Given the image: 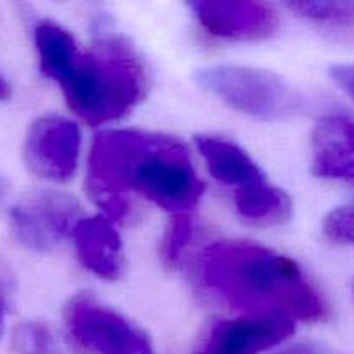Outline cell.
<instances>
[{"mask_svg":"<svg viewBox=\"0 0 354 354\" xmlns=\"http://www.w3.org/2000/svg\"><path fill=\"white\" fill-rule=\"evenodd\" d=\"M71 235L78 259L88 272L106 280L123 273V244L109 218L104 214L82 218Z\"/></svg>","mask_w":354,"mask_h":354,"instance_id":"8fae6325","label":"cell"},{"mask_svg":"<svg viewBox=\"0 0 354 354\" xmlns=\"http://www.w3.org/2000/svg\"><path fill=\"white\" fill-rule=\"evenodd\" d=\"M197 83L234 109L261 120H280L303 107V97L282 76L244 66H214Z\"/></svg>","mask_w":354,"mask_h":354,"instance_id":"277c9868","label":"cell"},{"mask_svg":"<svg viewBox=\"0 0 354 354\" xmlns=\"http://www.w3.org/2000/svg\"><path fill=\"white\" fill-rule=\"evenodd\" d=\"M80 130L62 116L35 121L24 140V162L33 175L52 182L73 178L78 168Z\"/></svg>","mask_w":354,"mask_h":354,"instance_id":"52a82bcc","label":"cell"},{"mask_svg":"<svg viewBox=\"0 0 354 354\" xmlns=\"http://www.w3.org/2000/svg\"><path fill=\"white\" fill-rule=\"evenodd\" d=\"M318 178L341 180L354 185V120L328 114L313 130V162Z\"/></svg>","mask_w":354,"mask_h":354,"instance_id":"30bf717a","label":"cell"},{"mask_svg":"<svg viewBox=\"0 0 354 354\" xmlns=\"http://www.w3.org/2000/svg\"><path fill=\"white\" fill-rule=\"evenodd\" d=\"M69 109L88 124L121 120L147 92V75L131 45L106 37L80 50L71 71L59 83Z\"/></svg>","mask_w":354,"mask_h":354,"instance_id":"3957f363","label":"cell"},{"mask_svg":"<svg viewBox=\"0 0 354 354\" xmlns=\"http://www.w3.org/2000/svg\"><path fill=\"white\" fill-rule=\"evenodd\" d=\"M9 95H10L9 83H7L6 78H3V76L0 75V100L7 99V97H9Z\"/></svg>","mask_w":354,"mask_h":354,"instance_id":"7402d4cb","label":"cell"},{"mask_svg":"<svg viewBox=\"0 0 354 354\" xmlns=\"http://www.w3.org/2000/svg\"><path fill=\"white\" fill-rule=\"evenodd\" d=\"M294 330L296 320L282 313L218 320L194 354H261L282 344Z\"/></svg>","mask_w":354,"mask_h":354,"instance_id":"ba28073f","label":"cell"},{"mask_svg":"<svg viewBox=\"0 0 354 354\" xmlns=\"http://www.w3.org/2000/svg\"><path fill=\"white\" fill-rule=\"evenodd\" d=\"M330 78L354 100V64H334L330 68Z\"/></svg>","mask_w":354,"mask_h":354,"instance_id":"ffe728a7","label":"cell"},{"mask_svg":"<svg viewBox=\"0 0 354 354\" xmlns=\"http://www.w3.org/2000/svg\"><path fill=\"white\" fill-rule=\"evenodd\" d=\"M204 283L234 310L322 322L328 306L296 261L248 241H221L201 256Z\"/></svg>","mask_w":354,"mask_h":354,"instance_id":"7a4b0ae2","label":"cell"},{"mask_svg":"<svg viewBox=\"0 0 354 354\" xmlns=\"http://www.w3.org/2000/svg\"><path fill=\"white\" fill-rule=\"evenodd\" d=\"M35 45L45 76L61 83L71 71L80 48L75 37L54 21H40L35 26Z\"/></svg>","mask_w":354,"mask_h":354,"instance_id":"4fadbf2b","label":"cell"},{"mask_svg":"<svg viewBox=\"0 0 354 354\" xmlns=\"http://www.w3.org/2000/svg\"><path fill=\"white\" fill-rule=\"evenodd\" d=\"M204 183L182 140L140 130H106L93 138L86 190L111 221L131 213L130 194L171 214H187L199 204Z\"/></svg>","mask_w":354,"mask_h":354,"instance_id":"6da1fadb","label":"cell"},{"mask_svg":"<svg viewBox=\"0 0 354 354\" xmlns=\"http://www.w3.org/2000/svg\"><path fill=\"white\" fill-rule=\"evenodd\" d=\"M14 289H16V282H14L12 272L0 259V337H2L3 327H6V318L10 310Z\"/></svg>","mask_w":354,"mask_h":354,"instance_id":"d6986e66","label":"cell"},{"mask_svg":"<svg viewBox=\"0 0 354 354\" xmlns=\"http://www.w3.org/2000/svg\"><path fill=\"white\" fill-rule=\"evenodd\" d=\"M12 348L19 354H62L47 325L26 322L14 328Z\"/></svg>","mask_w":354,"mask_h":354,"instance_id":"2e32d148","label":"cell"},{"mask_svg":"<svg viewBox=\"0 0 354 354\" xmlns=\"http://www.w3.org/2000/svg\"><path fill=\"white\" fill-rule=\"evenodd\" d=\"M196 145L206 161L211 176L218 182L239 187V190L266 182L261 168L234 142L221 137L201 135L196 138Z\"/></svg>","mask_w":354,"mask_h":354,"instance_id":"7c38bea8","label":"cell"},{"mask_svg":"<svg viewBox=\"0 0 354 354\" xmlns=\"http://www.w3.org/2000/svg\"><path fill=\"white\" fill-rule=\"evenodd\" d=\"M235 206L242 220L258 227H275L289 221L292 201L282 189L268 182L241 189L235 196Z\"/></svg>","mask_w":354,"mask_h":354,"instance_id":"5bb4252c","label":"cell"},{"mask_svg":"<svg viewBox=\"0 0 354 354\" xmlns=\"http://www.w3.org/2000/svg\"><path fill=\"white\" fill-rule=\"evenodd\" d=\"M287 7L299 17L313 23L335 24V26H348L354 23L353 2H292L287 3Z\"/></svg>","mask_w":354,"mask_h":354,"instance_id":"9a60e30c","label":"cell"},{"mask_svg":"<svg viewBox=\"0 0 354 354\" xmlns=\"http://www.w3.org/2000/svg\"><path fill=\"white\" fill-rule=\"evenodd\" d=\"M7 192H9V182H7V178H3V176L0 175V203L6 199Z\"/></svg>","mask_w":354,"mask_h":354,"instance_id":"603a6c76","label":"cell"},{"mask_svg":"<svg viewBox=\"0 0 354 354\" xmlns=\"http://www.w3.org/2000/svg\"><path fill=\"white\" fill-rule=\"evenodd\" d=\"M190 237H192V220L189 214H173L171 223L166 228L165 239H162V261L166 265H175L182 252L185 251Z\"/></svg>","mask_w":354,"mask_h":354,"instance_id":"e0dca14e","label":"cell"},{"mask_svg":"<svg viewBox=\"0 0 354 354\" xmlns=\"http://www.w3.org/2000/svg\"><path fill=\"white\" fill-rule=\"evenodd\" d=\"M82 209L75 197L54 190L28 196L10 209V230L24 248L31 251H50L71 234L82 220Z\"/></svg>","mask_w":354,"mask_h":354,"instance_id":"8992f818","label":"cell"},{"mask_svg":"<svg viewBox=\"0 0 354 354\" xmlns=\"http://www.w3.org/2000/svg\"><path fill=\"white\" fill-rule=\"evenodd\" d=\"M190 9L207 33L227 40H263L279 26L275 9L263 2L201 0Z\"/></svg>","mask_w":354,"mask_h":354,"instance_id":"9c48e42d","label":"cell"},{"mask_svg":"<svg viewBox=\"0 0 354 354\" xmlns=\"http://www.w3.org/2000/svg\"><path fill=\"white\" fill-rule=\"evenodd\" d=\"M64 325L78 354H156L144 330L90 294L69 301Z\"/></svg>","mask_w":354,"mask_h":354,"instance_id":"5b68a950","label":"cell"},{"mask_svg":"<svg viewBox=\"0 0 354 354\" xmlns=\"http://www.w3.org/2000/svg\"><path fill=\"white\" fill-rule=\"evenodd\" d=\"M324 235L339 245H354V204L332 209L324 220Z\"/></svg>","mask_w":354,"mask_h":354,"instance_id":"ac0fdd59","label":"cell"},{"mask_svg":"<svg viewBox=\"0 0 354 354\" xmlns=\"http://www.w3.org/2000/svg\"><path fill=\"white\" fill-rule=\"evenodd\" d=\"M353 294H354V286H353Z\"/></svg>","mask_w":354,"mask_h":354,"instance_id":"cb8c5ba5","label":"cell"},{"mask_svg":"<svg viewBox=\"0 0 354 354\" xmlns=\"http://www.w3.org/2000/svg\"><path fill=\"white\" fill-rule=\"evenodd\" d=\"M273 354H317V351L308 344H294V346H289V348L280 349V351Z\"/></svg>","mask_w":354,"mask_h":354,"instance_id":"44dd1931","label":"cell"}]
</instances>
